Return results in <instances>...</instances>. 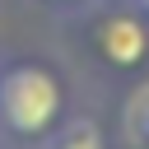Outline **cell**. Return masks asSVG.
<instances>
[{"label": "cell", "mask_w": 149, "mask_h": 149, "mask_svg": "<svg viewBox=\"0 0 149 149\" xmlns=\"http://www.w3.org/2000/svg\"><path fill=\"white\" fill-rule=\"evenodd\" d=\"M65 51L93 65L107 79H144L149 74V19L130 0H88L74 14H61Z\"/></svg>", "instance_id": "obj_2"}, {"label": "cell", "mask_w": 149, "mask_h": 149, "mask_svg": "<svg viewBox=\"0 0 149 149\" xmlns=\"http://www.w3.org/2000/svg\"><path fill=\"white\" fill-rule=\"evenodd\" d=\"M130 149H149V144H130Z\"/></svg>", "instance_id": "obj_7"}, {"label": "cell", "mask_w": 149, "mask_h": 149, "mask_svg": "<svg viewBox=\"0 0 149 149\" xmlns=\"http://www.w3.org/2000/svg\"><path fill=\"white\" fill-rule=\"evenodd\" d=\"M0 149H5V144H0Z\"/></svg>", "instance_id": "obj_8"}, {"label": "cell", "mask_w": 149, "mask_h": 149, "mask_svg": "<svg viewBox=\"0 0 149 149\" xmlns=\"http://www.w3.org/2000/svg\"><path fill=\"white\" fill-rule=\"evenodd\" d=\"M42 149H112V140H107V130L93 121V116H84V112H74Z\"/></svg>", "instance_id": "obj_3"}, {"label": "cell", "mask_w": 149, "mask_h": 149, "mask_svg": "<svg viewBox=\"0 0 149 149\" xmlns=\"http://www.w3.org/2000/svg\"><path fill=\"white\" fill-rule=\"evenodd\" d=\"M74 116L70 74L47 56H0V144L42 149Z\"/></svg>", "instance_id": "obj_1"}, {"label": "cell", "mask_w": 149, "mask_h": 149, "mask_svg": "<svg viewBox=\"0 0 149 149\" xmlns=\"http://www.w3.org/2000/svg\"><path fill=\"white\" fill-rule=\"evenodd\" d=\"M37 5H47V9H51V14L61 19V14H74V9H84L88 0H37Z\"/></svg>", "instance_id": "obj_5"}, {"label": "cell", "mask_w": 149, "mask_h": 149, "mask_svg": "<svg viewBox=\"0 0 149 149\" xmlns=\"http://www.w3.org/2000/svg\"><path fill=\"white\" fill-rule=\"evenodd\" d=\"M121 140H126V149L130 144H149V74L121 102Z\"/></svg>", "instance_id": "obj_4"}, {"label": "cell", "mask_w": 149, "mask_h": 149, "mask_svg": "<svg viewBox=\"0 0 149 149\" xmlns=\"http://www.w3.org/2000/svg\"><path fill=\"white\" fill-rule=\"evenodd\" d=\"M130 5H135V9H140V14L149 19V0H130Z\"/></svg>", "instance_id": "obj_6"}]
</instances>
